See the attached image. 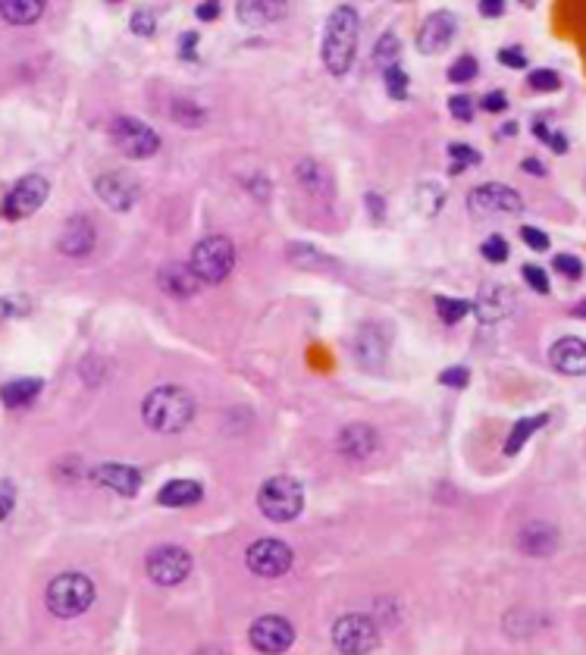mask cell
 I'll return each mask as SVG.
<instances>
[{"instance_id": "cell-1", "label": "cell", "mask_w": 586, "mask_h": 655, "mask_svg": "<svg viewBox=\"0 0 586 655\" xmlns=\"http://www.w3.org/2000/svg\"><path fill=\"white\" fill-rule=\"evenodd\" d=\"M358 35H360V20L354 7H336L323 28V67L333 76H345L354 67L358 57Z\"/></svg>"}, {"instance_id": "cell-2", "label": "cell", "mask_w": 586, "mask_h": 655, "mask_svg": "<svg viewBox=\"0 0 586 655\" xmlns=\"http://www.w3.org/2000/svg\"><path fill=\"white\" fill-rule=\"evenodd\" d=\"M141 417L157 433H182L194 420V395L182 386H157L141 404Z\"/></svg>"}, {"instance_id": "cell-3", "label": "cell", "mask_w": 586, "mask_h": 655, "mask_svg": "<svg viewBox=\"0 0 586 655\" xmlns=\"http://www.w3.org/2000/svg\"><path fill=\"white\" fill-rule=\"evenodd\" d=\"M257 508L266 521L286 523L295 521L305 508V486L295 480V476H270L257 492Z\"/></svg>"}, {"instance_id": "cell-4", "label": "cell", "mask_w": 586, "mask_h": 655, "mask_svg": "<svg viewBox=\"0 0 586 655\" xmlns=\"http://www.w3.org/2000/svg\"><path fill=\"white\" fill-rule=\"evenodd\" d=\"M94 603V583L85 574H60L47 583V609L57 618H79L91 609Z\"/></svg>"}, {"instance_id": "cell-5", "label": "cell", "mask_w": 586, "mask_h": 655, "mask_svg": "<svg viewBox=\"0 0 586 655\" xmlns=\"http://www.w3.org/2000/svg\"><path fill=\"white\" fill-rule=\"evenodd\" d=\"M235 267V245L226 236H207L201 238L192 252V270L204 285H217L233 273Z\"/></svg>"}, {"instance_id": "cell-6", "label": "cell", "mask_w": 586, "mask_h": 655, "mask_svg": "<svg viewBox=\"0 0 586 655\" xmlns=\"http://www.w3.org/2000/svg\"><path fill=\"white\" fill-rule=\"evenodd\" d=\"M110 135H114V145L132 160L154 157L160 151V135L135 116H120L110 129Z\"/></svg>"}, {"instance_id": "cell-7", "label": "cell", "mask_w": 586, "mask_h": 655, "mask_svg": "<svg viewBox=\"0 0 586 655\" xmlns=\"http://www.w3.org/2000/svg\"><path fill=\"white\" fill-rule=\"evenodd\" d=\"M333 646L348 655H367L380 646V630H376V624L370 618L345 615L333 627Z\"/></svg>"}, {"instance_id": "cell-8", "label": "cell", "mask_w": 586, "mask_h": 655, "mask_svg": "<svg viewBox=\"0 0 586 655\" xmlns=\"http://www.w3.org/2000/svg\"><path fill=\"white\" fill-rule=\"evenodd\" d=\"M47 195H51V182H47L44 176H35L32 172V176L20 179V182L10 188L4 204H0V213H4V220H26L44 204Z\"/></svg>"}, {"instance_id": "cell-9", "label": "cell", "mask_w": 586, "mask_h": 655, "mask_svg": "<svg viewBox=\"0 0 586 655\" xmlns=\"http://www.w3.org/2000/svg\"><path fill=\"white\" fill-rule=\"evenodd\" d=\"M194 562L182 546H157L147 555V577L157 587H179L188 574H192Z\"/></svg>"}, {"instance_id": "cell-10", "label": "cell", "mask_w": 586, "mask_h": 655, "mask_svg": "<svg viewBox=\"0 0 586 655\" xmlns=\"http://www.w3.org/2000/svg\"><path fill=\"white\" fill-rule=\"evenodd\" d=\"M467 207L479 217H511V213L524 211V198L514 192L511 186H502V182H487L471 192Z\"/></svg>"}, {"instance_id": "cell-11", "label": "cell", "mask_w": 586, "mask_h": 655, "mask_svg": "<svg viewBox=\"0 0 586 655\" xmlns=\"http://www.w3.org/2000/svg\"><path fill=\"white\" fill-rule=\"evenodd\" d=\"M248 568H251V574L276 580L292 568V549L282 539H257L248 549Z\"/></svg>"}, {"instance_id": "cell-12", "label": "cell", "mask_w": 586, "mask_h": 655, "mask_svg": "<svg viewBox=\"0 0 586 655\" xmlns=\"http://www.w3.org/2000/svg\"><path fill=\"white\" fill-rule=\"evenodd\" d=\"M94 192L110 211H129L141 198V182L132 172H104L94 182Z\"/></svg>"}, {"instance_id": "cell-13", "label": "cell", "mask_w": 586, "mask_h": 655, "mask_svg": "<svg viewBox=\"0 0 586 655\" xmlns=\"http://www.w3.org/2000/svg\"><path fill=\"white\" fill-rule=\"evenodd\" d=\"M248 636L257 652H286L295 643V627L282 615H264L251 624Z\"/></svg>"}, {"instance_id": "cell-14", "label": "cell", "mask_w": 586, "mask_h": 655, "mask_svg": "<svg viewBox=\"0 0 586 655\" xmlns=\"http://www.w3.org/2000/svg\"><path fill=\"white\" fill-rule=\"evenodd\" d=\"M455 32H458V20H455L448 10H436V13H430L424 20V26H420L417 32V47L424 53H440L446 51L448 44L455 41Z\"/></svg>"}, {"instance_id": "cell-15", "label": "cell", "mask_w": 586, "mask_h": 655, "mask_svg": "<svg viewBox=\"0 0 586 655\" xmlns=\"http://www.w3.org/2000/svg\"><path fill=\"white\" fill-rule=\"evenodd\" d=\"M558 543H561V536L552 523L530 521L518 530V549L524 552V555H533V558L552 555V552L558 549Z\"/></svg>"}, {"instance_id": "cell-16", "label": "cell", "mask_w": 586, "mask_h": 655, "mask_svg": "<svg viewBox=\"0 0 586 655\" xmlns=\"http://www.w3.org/2000/svg\"><path fill=\"white\" fill-rule=\"evenodd\" d=\"M514 311V292L508 285H483L479 298L473 301V314L479 324H499Z\"/></svg>"}, {"instance_id": "cell-17", "label": "cell", "mask_w": 586, "mask_h": 655, "mask_svg": "<svg viewBox=\"0 0 586 655\" xmlns=\"http://www.w3.org/2000/svg\"><path fill=\"white\" fill-rule=\"evenodd\" d=\"M94 245H98V229H94L91 220L88 217L67 220V226L60 232V252L67 258H85V254L94 252Z\"/></svg>"}, {"instance_id": "cell-18", "label": "cell", "mask_w": 586, "mask_h": 655, "mask_svg": "<svg viewBox=\"0 0 586 655\" xmlns=\"http://www.w3.org/2000/svg\"><path fill=\"white\" fill-rule=\"evenodd\" d=\"M549 361L555 371L567 373V377H583L586 373V339L565 336L549 348Z\"/></svg>"}, {"instance_id": "cell-19", "label": "cell", "mask_w": 586, "mask_h": 655, "mask_svg": "<svg viewBox=\"0 0 586 655\" xmlns=\"http://www.w3.org/2000/svg\"><path fill=\"white\" fill-rule=\"evenodd\" d=\"M289 10V0H239L235 4V16H239L242 26H273L286 16Z\"/></svg>"}, {"instance_id": "cell-20", "label": "cell", "mask_w": 586, "mask_h": 655, "mask_svg": "<svg viewBox=\"0 0 586 655\" xmlns=\"http://www.w3.org/2000/svg\"><path fill=\"white\" fill-rule=\"evenodd\" d=\"M160 289L167 292L170 298H179V301H188V298H194L201 292V279L198 273L192 270V264H170L160 270L157 276Z\"/></svg>"}, {"instance_id": "cell-21", "label": "cell", "mask_w": 586, "mask_h": 655, "mask_svg": "<svg viewBox=\"0 0 586 655\" xmlns=\"http://www.w3.org/2000/svg\"><path fill=\"white\" fill-rule=\"evenodd\" d=\"M94 483L120 492V496H135L141 490V470L129 464H100L94 470Z\"/></svg>"}, {"instance_id": "cell-22", "label": "cell", "mask_w": 586, "mask_h": 655, "mask_svg": "<svg viewBox=\"0 0 586 655\" xmlns=\"http://www.w3.org/2000/svg\"><path fill=\"white\" fill-rule=\"evenodd\" d=\"M376 445H380V436H376V430L367 424H348L345 430L339 433V451L345 458H354V461L370 458L373 451H376Z\"/></svg>"}, {"instance_id": "cell-23", "label": "cell", "mask_w": 586, "mask_h": 655, "mask_svg": "<svg viewBox=\"0 0 586 655\" xmlns=\"http://www.w3.org/2000/svg\"><path fill=\"white\" fill-rule=\"evenodd\" d=\"M41 392H44V379L20 377V379H10V383L0 386V402L7 404V408H26V404H32Z\"/></svg>"}, {"instance_id": "cell-24", "label": "cell", "mask_w": 586, "mask_h": 655, "mask_svg": "<svg viewBox=\"0 0 586 655\" xmlns=\"http://www.w3.org/2000/svg\"><path fill=\"white\" fill-rule=\"evenodd\" d=\"M201 499H204V486L194 480H173L157 492V502L163 508H188V505H198Z\"/></svg>"}, {"instance_id": "cell-25", "label": "cell", "mask_w": 586, "mask_h": 655, "mask_svg": "<svg viewBox=\"0 0 586 655\" xmlns=\"http://www.w3.org/2000/svg\"><path fill=\"white\" fill-rule=\"evenodd\" d=\"M354 355H358L360 367H367V371H380L383 357H386V342H383L380 330L364 326V330L358 332V342H354Z\"/></svg>"}, {"instance_id": "cell-26", "label": "cell", "mask_w": 586, "mask_h": 655, "mask_svg": "<svg viewBox=\"0 0 586 655\" xmlns=\"http://www.w3.org/2000/svg\"><path fill=\"white\" fill-rule=\"evenodd\" d=\"M47 0H0V16L10 26H32L41 20Z\"/></svg>"}, {"instance_id": "cell-27", "label": "cell", "mask_w": 586, "mask_h": 655, "mask_svg": "<svg viewBox=\"0 0 586 655\" xmlns=\"http://www.w3.org/2000/svg\"><path fill=\"white\" fill-rule=\"evenodd\" d=\"M549 424V414H536V417H524V420H518V424L511 427V433H508L505 439V455L514 458L520 449L527 445V439L533 436V433L540 430V427Z\"/></svg>"}, {"instance_id": "cell-28", "label": "cell", "mask_w": 586, "mask_h": 655, "mask_svg": "<svg viewBox=\"0 0 586 655\" xmlns=\"http://www.w3.org/2000/svg\"><path fill=\"white\" fill-rule=\"evenodd\" d=\"M170 119H173L176 126H182V129H201V126H204L207 113L201 110L194 100L176 98L173 104H170Z\"/></svg>"}, {"instance_id": "cell-29", "label": "cell", "mask_w": 586, "mask_h": 655, "mask_svg": "<svg viewBox=\"0 0 586 655\" xmlns=\"http://www.w3.org/2000/svg\"><path fill=\"white\" fill-rule=\"evenodd\" d=\"M399 57H401V41L395 38L392 32L380 35V41H376V47H373V67L386 73V69L399 67Z\"/></svg>"}, {"instance_id": "cell-30", "label": "cell", "mask_w": 586, "mask_h": 655, "mask_svg": "<svg viewBox=\"0 0 586 655\" xmlns=\"http://www.w3.org/2000/svg\"><path fill=\"white\" fill-rule=\"evenodd\" d=\"M295 172H298L301 186H305L311 195H320V192L327 195V192H329V179H327V172L320 170V164H313V160H301V164L295 166Z\"/></svg>"}, {"instance_id": "cell-31", "label": "cell", "mask_w": 586, "mask_h": 655, "mask_svg": "<svg viewBox=\"0 0 586 655\" xmlns=\"http://www.w3.org/2000/svg\"><path fill=\"white\" fill-rule=\"evenodd\" d=\"M471 308L473 305H471V301H464V298H446V295L436 298V314H440V320L446 326L461 324V320L471 314Z\"/></svg>"}, {"instance_id": "cell-32", "label": "cell", "mask_w": 586, "mask_h": 655, "mask_svg": "<svg viewBox=\"0 0 586 655\" xmlns=\"http://www.w3.org/2000/svg\"><path fill=\"white\" fill-rule=\"evenodd\" d=\"M289 260H292L295 267H313V270H320V267H336L327 254H320L317 248H311V245H292L289 248Z\"/></svg>"}, {"instance_id": "cell-33", "label": "cell", "mask_w": 586, "mask_h": 655, "mask_svg": "<svg viewBox=\"0 0 586 655\" xmlns=\"http://www.w3.org/2000/svg\"><path fill=\"white\" fill-rule=\"evenodd\" d=\"M477 73H479V63L471 57V53L458 57V60H455V63H452V67H448V79H452L455 85H467V82H471V79H477Z\"/></svg>"}, {"instance_id": "cell-34", "label": "cell", "mask_w": 586, "mask_h": 655, "mask_svg": "<svg viewBox=\"0 0 586 655\" xmlns=\"http://www.w3.org/2000/svg\"><path fill=\"white\" fill-rule=\"evenodd\" d=\"M448 157H452V176H458V172H464L467 166H477L479 164V154L473 151L471 145H452L448 148Z\"/></svg>"}, {"instance_id": "cell-35", "label": "cell", "mask_w": 586, "mask_h": 655, "mask_svg": "<svg viewBox=\"0 0 586 655\" xmlns=\"http://www.w3.org/2000/svg\"><path fill=\"white\" fill-rule=\"evenodd\" d=\"M527 85H530L533 92H558L561 79L555 69H533V73L527 76Z\"/></svg>"}, {"instance_id": "cell-36", "label": "cell", "mask_w": 586, "mask_h": 655, "mask_svg": "<svg viewBox=\"0 0 586 655\" xmlns=\"http://www.w3.org/2000/svg\"><path fill=\"white\" fill-rule=\"evenodd\" d=\"M386 92L392 100H405L408 98V73L401 67L386 69Z\"/></svg>"}, {"instance_id": "cell-37", "label": "cell", "mask_w": 586, "mask_h": 655, "mask_svg": "<svg viewBox=\"0 0 586 655\" xmlns=\"http://www.w3.org/2000/svg\"><path fill=\"white\" fill-rule=\"evenodd\" d=\"M417 198H420V211H424L426 217H433V213H440V207H442V201H446V195H442L436 186H430V182H426V186H420Z\"/></svg>"}, {"instance_id": "cell-38", "label": "cell", "mask_w": 586, "mask_h": 655, "mask_svg": "<svg viewBox=\"0 0 586 655\" xmlns=\"http://www.w3.org/2000/svg\"><path fill=\"white\" fill-rule=\"evenodd\" d=\"M479 252H483V258H487L489 264H505V260H508V242L502 236H489Z\"/></svg>"}, {"instance_id": "cell-39", "label": "cell", "mask_w": 586, "mask_h": 655, "mask_svg": "<svg viewBox=\"0 0 586 655\" xmlns=\"http://www.w3.org/2000/svg\"><path fill=\"white\" fill-rule=\"evenodd\" d=\"M132 32L135 35H154V32H157V16H154V10H135V13H132Z\"/></svg>"}, {"instance_id": "cell-40", "label": "cell", "mask_w": 586, "mask_h": 655, "mask_svg": "<svg viewBox=\"0 0 586 655\" xmlns=\"http://www.w3.org/2000/svg\"><path fill=\"white\" fill-rule=\"evenodd\" d=\"M520 273H524L527 285H530L533 292H540V295H549V276H546V270H540V267L527 264Z\"/></svg>"}, {"instance_id": "cell-41", "label": "cell", "mask_w": 586, "mask_h": 655, "mask_svg": "<svg viewBox=\"0 0 586 655\" xmlns=\"http://www.w3.org/2000/svg\"><path fill=\"white\" fill-rule=\"evenodd\" d=\"M448 110H452V116L461 119V123H471V119H473V100L467 98V94H455V98H448Z\"/></svg>"}, {"instance_id": "cell-42", "label": "cell", "mask_w": 586, "mask_h": 655, "mask_svg": "<svg viewBox=\"0 0 586 655\" xmlns=\"http://www.w3.org/2000/svg\"><path fill=\"white\" fill-rule=\"evenodd\" d=\"M552 264H555V270L565 273L567 279H580V276H583V264H580V258H574V254H558Z\"/></svg>"}, {"instance_id": "cell-43", "label": "cell", "mask_w": 586, "mask_h": 655, "mask_svg": "<svg viewBox=\"0 0 586 655\" xmlns=\"http://www.w3.org/2000/svg\"><path fill=\"white\" fill-rule=\"evenodd\" d=\"M440 383L452 386V389H464V386L471 383V371H467V367H448V371L440 373Z\"/></svg>"}, {"instance_id": "cell-44", "label": "cell", "mask_w": 586, "mask_h": 655, "mask_svg": "<svg viewBox=\"0 0 586 655\" xmlns=\"http://www.w3.org/2000/svg\"><path fill=\"white\" fill-rule=\"evenodd\" d=\"M520 238H524L533 252H549V236H546V232L533 229V226H520Z\"/></svg>"}, {"instance_id": "cell-45", "label": "cell", "mask_w": 586, "mask_h": 655, "mask_svg": "<svg viewBox=\"0 0 586 655\" xmlns=\"http://www.w3.org/2000/svg\"><path fill=\"white\" fill-rule=\"evenodd\" d=\"M499 63L508 69H524L527 67V53L520 47H502L499 51Z\"/></svg>"}, {"instance_id": "cell-46", "label": "cell", "mask_w": 586, "mask_h": 655, "mask_svg": "<svg viewBox=\"0 0 586 655\" xmlns=\"http://www.w3.org/2000/svg\"><path fill=\"white\" fill-rule=\"evenodd\" d=\"M16 508V492L13 483H0V521H7Z\"/></svg>"}, {"instance_id": "cell-47", "label": "cell", "mask_w": 586, "mask_h": 655, "mask_svg": "<svg viewBox=\"0 0 586 655\" xmlns=\"http://www.w3.org/2000/svg\"><path fill=\"white\" fill-rule=\"evenodd\" d=\"M220 13H223V4H220V0H201L198 10H194V16H198L201 22L220 20Z\"/></svg>"}, {"instance_id": "cell-48", "label": "cell", "mask_w": 586, "mask_h": 655, "mask_svg": "<svg viewBox=\"0 0 586 655\" xmlns=\"http://www.w3.org/2000/svg\"><path fill=\"white\" fill-rule=\"evenodd\" d=\"M483 110H487V113H502V110H508V98H505V92H489L487 98H483Z\"/></svg>"}, {"instance_id": "cell-49", "label": "cell", "mask_w": 586, "mask_h": 655, "mask_svg": "<svg viewBox=\"0 0 586 655\" xmlns=\"http://www.w3.org/2000/svg\"><path fill=\"white\" fill-rule=\"evenodd\" d=\"M179 53L182 60H192L194 53H198V32H186L179 38Z\"/></svg>"}, {"instance_id": "cell-50", "label": "cell", "mask_w": 586, "mask_h": 655, "mask_svg": "<svg viewBox=\"0 0 586 655\" xmlns=\"http://www.w3.org/2000/svg\"><path fill=\"white\" fill-rule=\"evenodd\" d=\"M505 13V0H479V16L495 20V16Z\"/></svg>"}, {"instance_id": "cell-51", "label": "cell", "mask_w": 586, "mask_h": 655, "mask_svg": "<svg viewBox=\"0 0 586 655\" xmlns=\"http://www.w3.org/2000/svg\"><path fill=\"white\" fill-rule=\"evenodd\" d=\"M367 213H373V220L383 223V198L380 195H367Z\"/></svg>"}, {"instance_id": "cell-52", "label": "cell", "mask_w": 586, "mask_h": 655, "mask_svg": "<svg viewBox=\"0 0 586 655\" xmlns=\"http://www.w3.org/2000/svg\"><path fill=\"white\" fill-rule=\"evenodd\" d=\"M520 170L533 172V176H546V166L536 164V160H524V164H520Z\"/></svg>"}, {"instance_id": "cell-53", "label": "cell", "mask_w": 586, "mask_h": 655, "mask_svg": "<svg viewBox=\"0 0 586 655\" xmlns=\"http://www.w3.org/2000/svg\"><path fill=\"white\" fill-rule=\"evenodd\" d=\"M571 314H574V317H583V320H586V298H583V301H580V305H574V308H571Z\"/></svg>"}, {"instance_id": "cell-54", "label": "cell", "mask_w": 586, "mask_h": 655, "mask_svg": "<svg viewBox=\"0 0 586 655\" xmlns=\"http://www.w3.org/2000/svg\"><path fill=\"white\" fill-rule=\"evenodd\" d=\"M107 4H116V0H107Z\"/></svg>"}, {"instance_id": "cell-55", "label": "cell", "mask_w": 586, "mask_h": 655, "mask_svg": "<svg viewBox=\"0 0 586 655\" xmlns=\"http://www.w3.org/2000/svg\"><path fill=\"white\" fill-rule=\"evenodd\" d=\"M401 4H408V0H401Z\"/></svg>"}]
</instances>
